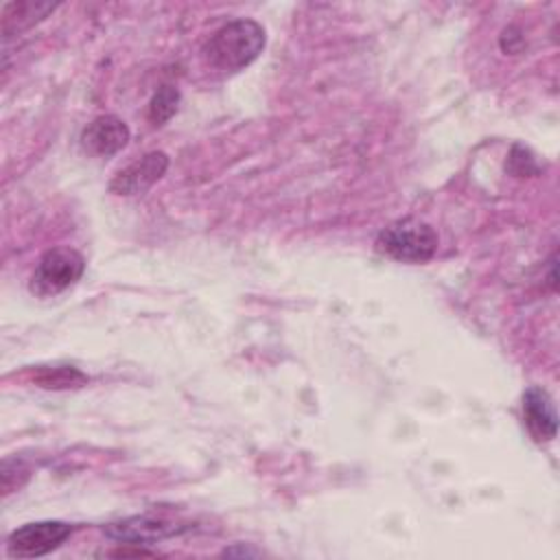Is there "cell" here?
<instances>
[{
    "instance_id": "cell-8",
    "label": "cell",
    "mask_w": 560,
    "mask_h": 560,
    "mask_svg": "<svg viewBox=\"0 0 560 560\" xmlns=\"http://www.w3.org/2000/svg\"><path fill=\"white\" fill-rule=\"evenodd\" d=\"M521 407L525 429L534 438V442H551L558 433V413L551 396L542 387L532 385L523 392Z\"/></svg>"
},
{
    "instance_id": "cell-11",
    "label": "cell",
    "mask_w": 560,
    "mask_h": 560,
    "mask_svg": "<svg viewBox=\"0 0 560 560\" xmlns=\"http://www.w3.org/2000/svg\"><path fill=\"white\" fill-rule=\"evenodd\" d=\"M35 381L42 387H55L57 389V387H68V385H74V383H83L85 376L74 368H52V372L44 368L42 374Z\"/></svg>"
},
{
    "instance_id": "cell-3",
    "label": "cell",
    "mask_w": 560,
    "mask_h": 560,
    "mask_svg": "<svg viewBox=\"0 0 560 560\" xmlns=\"http://www.w3.org/2000/svg\"><path fill=\"white\" fill-rule=\"evenodd\" d=\"M85 258L72 247H52L44 252L35 265L28 289L39 298L59 295L81 280Z\"/></svg>"
},
{
    "instance_id": "cell-1",
    "label": "cell",
    "mask_w": 560,
    "mask_h": 560,
    "mask_svg": "<svg viewBox=\"0 0 560 560\" xmlns=\"http://www.w3.org/2000/svg\"><path fill=\"white\" fill-rule=\"evenodd\" d=\"M267 33L249 18H238L217 28L203 44V59L219 72L232 74L247 68L265 50Z\"/></svg>"
},
{
    "instance_id": "cell-9",
    "label": "cell",
    "mask_w": 560,
    "mask_h": 560,
    "mask_svg": "<svg viewBox=\"0 0 560 560\" xmlns=\"http://www.w3.org/2000/svg\"><path fill=\"white\" fill-rule=\"evenodd\" d=\"M57 4L50 2H35V0H20V2H9L2 7V35L9 39L11 35H18L33 24L42 22L48 13H52Z\"/></svg>"
},
{
    "instance_id": "cell-6",
    "label": "cell",
    "mask_w": 560,
    "mask_h": 560,
    "mask_svg": "<svg viewBox=\"0 0 560 560\" xmlns=\"http://www.w3.org/2000/svg\"><path fill=\"white\" fill-rule=\"evenodd\" d=\"M129 136L131 131L122 118L114 114H103V116H96L92 122H88L79 140H81L83 153L107 160L127 147Z\"/></svg>"
},
{
    "instance_id": "cell-4",
    "label": "cell",
    "mask_w": 560,
    "mask_h": 560,
    "mask_svg": "<svg viewBox=\"0 0 560 560\" xmlns=\"http://www.w3.org/2000/svg\"><path fill=\"white\" fill-rule=\"evenodd\" d=\"M74 532L66 521H33L13 529L7 538L11 558H39L59 549Z\"/></svg>"
},
{
    "instance_id": "cell-10",
    "label": "cell",
    "mask_w": 560,
    "mask_h": 560,
    "mask_svg": "<svg viewBox=\"0 0 560 560\" xmlns=\"http://www.w3.org/2000/svg\"><path fill=\"white\" fill-rule=\"evenodd\" d=\"M177 105H179V90L173 88V85H162V88L153 94V98H151V103H149L147 116H149V120H151L155 127H160V125H164L166 120L173 118V114L177 112Z\"/></svg>"
},
{
    "instance_id": "cell-7",
    "label": "cell",
    "mask_w": 560,
    "mask_h": 560,
    "mask_svg": "<svg viewBox=\"0 0 560 560\" xmlns=\"http://www.w3.org/2000/svg\"><path fill=\"white\" fill-rule=\"evenodd\" d=\"M166 168H168V155L164 151H151L140 160L131 162L129 166L120 168L109 182V190L114 195H125V197L142 195L155 182L162 179Z\"/></svg>"
},
{
    "instance_id": "cell-2",
    "label": "cell",
    "mask_w": 560,
    "mask_h": 560,
    "mask_svg": "<svg viewBox=\"0 0 560 560\" xmlns=\"http://www.w3.org/2000/svg\"><path fill=\"white\" fill-rule=\"evenodd\" d=\"M374 245L394 260L427 262L438 252V234L420 219H400L381 230Z\"/></svg>"
},
{
    "instance_id": "cell-5",
    "label": "cell",
    "mask_w": 560,
    "mask_h": 560,
    "mask_svg": "<svg viewBox=\"0 0 560 560\" xmlns=\"http://www.w3.org/2000/svg\"><path fill=\"white\" fill-rule=\"evenodd\" d=\"M186 529H190V525L166 518V516H158V514H136V516L107 523L103 527L105 536H109L112 540L133 545V547L153 545L158 540L179 536Z\"/></svg>"
},
{
    "instance_id": "cell-12",
    "label": "cell",
    "mask_w": 560,
    "mask_h": 560,
    "mask_svg": "<svg viewBox=\"0 0 560 560\" xmlns=\"http://www.w3.org/2000/svg\"><path fill=\"white\" fill-rule=\"evenodd\" d=\"M234 553H241V556H243V553H245V556H258L260 551H256V549H234V547L223 551V556H234Z\"/></svg>"
}]
</instances>
